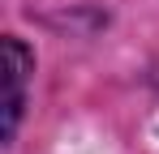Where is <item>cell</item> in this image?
Segmentation results:
<instances>
[{
  "instance_id": "1",
  "label": "cell",
  "mask_w": 159,
  "mask_h": 154,
  "mask_svg": "<svg viewBox=\"0 0 159 154\" xmlns=\"http://www.w3.org/2000/svg\"><path fill=\"white\" fill-rule=\"evenodd\" d=\"M30 51L17 39H4V137H13L22 103H26V77H30Z\"/></svg>"
}]
</instances>
